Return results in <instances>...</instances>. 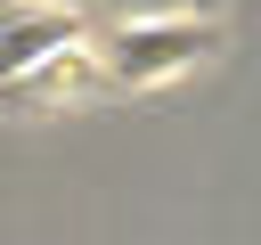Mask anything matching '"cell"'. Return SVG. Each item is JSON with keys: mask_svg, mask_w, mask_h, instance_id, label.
<instances>
[{"mask_svg": "<svg viewBox=\"0 0 261 245\" xmlns=\"http://www.w3.org/2000/svg\"><path fill=\"white\" fill-rule=\"evenodd\" d=\"M212 49V16H147V24H122L106 41V82H163L179 65H196Z\"/></svg>", "mask_w": 261, "mask_h": 245, "instance_id": "cell-1", "label": "cell"}, {"mask_svg": "<svg viewBox=\"0 0 261 245\" xmlns=\"http://www.w3.org/2000/svg\"><path fill=\"white\" fill-rule=\"evenodd\" d=\"M82 49V16L73 8H33V16H0V90L33 82L41 65Z\"/></svg>", "mask_w": 261, "mask_h": 245, "instance_id": "cell-2", "label": "cell"}, {"mask_svg": "<svg viewBox=\"0 0 261 245\" xmlns=\"http://www.w3.org/2000/svg\"><path fill=\"white\" fill-rule=\"evenodd\" d=\"M122 24H147V16H188V0H106Z\"/></svg>", "mask_w": 261, "mask_h": 245, "instance_id": "cell-3", "label": "cell"}, {"mask_svg": "<svg viewBox=\"0 0 261 245\" xmlns=\"http://www.w3.org/2000/svg\"><path fill=\"white\" fill-rule=\"evenodd\" d=\"M212 8H220V0H196V16H212Z\"/></svg>", "mask_w": 261, "mask_h": 245, "instance_id": "cell-4", "label": "cell"}]
</instances>
